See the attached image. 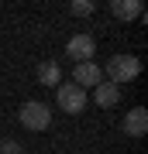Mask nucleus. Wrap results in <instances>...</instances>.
Masks as SVG:
<instances>
[{"mask_svg": "<svg viewBox=\"0 0 148 154\" xmlns=\"http://www.w3.org/2000/svg\"><path fill=\"white\" fill-rule=\"evenodd\" d=\"M72 82H76L79 89H86V86H100V82H104V69L93 65V62H79L76 72H72Z\"/></svg>", "mask_w": 148, "mask_h": 154, "instance_id": "nucleus-5", "label": "nucleus"}, {"mask_svg": "<svg viewBox=\"0 0 148 154\" xmlns=\"http://www.w3.org/2000/svg\"><path fill=\"white\" fill-rule=\"evenodd\" d=\"M107 79L114 86H121V82H131V79H138V72H141V62H138L134 55H114L107 62Z\"/></svg>", "mask_w": 148, "mask_h": 154, "instance_id": "nucleus-1", "label": "nucleus"}, {"mask_svg": "<svg viewBox=\"0 0 148 154\" xmlns=\"http://www.w3.org/2000/svg\"><path fill=\"white\" fill-rule=\"evenodd\" d=\"M93 99H97L100 110H110V106L121 103V86H114V82H100L97 93H93Z\"/></svg>", "mask_w": 148, "mask_h": 154, "instance_id": "nucleus-7", "label": "nucleus"}, {"mask_svg": "<svg viewBox=\"0 0 148 154\" xmlns=\"http://www.w3.org/2000/svg\"><path fill=\"white\" fill-rule=\"evenodd\" d=\"M0 154H24V151H21L17 140H4V144H0Z\"/></svg>", "mask_w": 148, "mask_h": 154, "instance_id": "nucleus-11", "label": "nucleus"}, {"mask_svg": "<svg viewBox=\"0 0 148 154\" xmlns=\"http://www.w3.org/2000/svg\"><path fill=\"white\" fill-rule=\"evenodd\" d=\"M17 120H21V127H28V130H48L52 110L45 103H38V99H28L21 110H17Z\"/></svg>", "mask_w": 148, "mask_h": 154, "instance_id": "nucleus-2", "label": "nucleus"}, {"mask_svg": "<svg viewBox=\"0 0 148 154\" xmlns=\"http://www.w3.org/2000/svg\"><path fill=\"white\" fill-rule=\"evenodd\" d=\"M66 51L76 62H90V58L97 55V41H93V34H72L69 45H66Z\"/></svg>", "mask_w": 148, "mask_h": 154, "instance_id": "nucleus-4", "label": "nucleus"}, {"mask_svg": "<svg viewBox=\"0 0 148 154\" xmlns=\"http://www.w3.org/2000/svg\"><path fill=\"white\" fill-rule=\"evenodd\" d=\"M69 11L76 14V17H90V14H93V4H90V0H72Z\"/></svg>", "mask_w": 148, "mask_h": 154, "instance_id": "nucleus-10", "label": "nucleus"}, {"mask_svg": "<svg viewBox=\"0 0 148 154\" xmlns=\"http://www.w3.org/2000/svg\"><path fill=\"white\" fill-rule=\"evenodd\" d=\"M55 103H59V110H66L69 116H76V113H83V106H86V89H79L76 82H59Z\"/></svg>", "mask_w": 148, "mask_h": 154, "instance_id": "nucleus-3", "label": "nucleus"}, {"mask_svg": "<svg viewBox=\"0 0 148 154\" xmlns=\"http://www.w3.org/2000/svg\"><path fill=\"white\" fill-rule=\"evenodd\" d=\"M110 11L121 17V21H134V17H141V0H114Z\"/></svg>", "mask_w": 148, "mask_h": 154, "instance_id": "nucleus-8", "label": "nucleus"}, {"mask_svg": "<svg viewBox=\"0 0 148 154\" xmlns=\"http://www.w3.org/2000/svg\"><path fill=\"white\" fill-rule=\"evenodd\" d=\"M62 72H59V62H41L38 65V82L41 86H59Z\"/></svg>", "mask_w": 148, "mask_h": 154, "instance_id": "nucleus-9", "label": "nucleus"}, {"mask_svg": "<svg viewBox=\"0 0 148 154\" xmlns=\"http://www.w3.org/2000/svg\"><path fill=\"white\" fill-rule=\"evenodd\" d=\"M145 130H148V113H145V106H134L124 116V134L127 137H145Z\"/></svg>", "mask_w": 148, "mask_h": 154, "instance_id": "nucleus-6", "label": "nucleus"}]
</instances>
